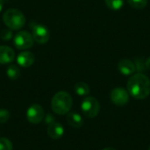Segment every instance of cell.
<instances>
[{"label":"cell","instance_id":"cell-1","mask_svg":"<svg viewBox=\"0 0 150 150\" xmlns=\"http://www.w3.org/2000/svg\"><path fill=\"white\" fill-rule=\"evenodd\" d=\"M127 91L135 99H144L150 94V80L143 73L132 75L127 81Z\"/></svg>","mask_w":150,"mask_h":150},{"label":"cell","instance_id":"cell-2","mask_svg":"<svg viewBox=\"0 0 150 150\" xmlns=\"http://www.w3.org/2000/svg\"><path fill=\"white\" fill-rule=\"evenodd\" d=\"M51 106L56 114H66L72 107V98L66 91H59L53 97Z\"/></svg>","mask_w":150,"mask_h":150},{"label":"cell","instance_id":"cell-3","mask_svg":"<svg viewBox=\"0 0 150 150\" xmlns=\"http://www.w3.org/2000/svg\"><path fill=\"white\" fill-rule=\"evenodd\" d=\"M3 20L11 30H19L25 24V17L23 12L17 9L7 10L3 16Z\"/></svg>","mask_w":150,"mask_h":150},{"label":"cell","instance_id":"cell-4","mask_svg":"<svg viewBox=\"0 0 150 150\" xmlns=\"http://www.w3.org/2000/svg\"><path fill=\"white\" fill-rule=\"evenodd\" d=\"M81 109L83 115L87 118H95L100 111V104L97 98L93 97H87L83 100Z\"/></svg>","mask_w":150,"mask_h":150},{"label":"cell","instance_id":"cell-5","mask_svg":"<svg viewBox=\"0 0 150 150\" xmlns=\"http://www.w3.org/2000/svg\"><path fill=\"white\" fill-rule=\"evenodd\" d=\"M34 42L33 37L31 33L25 31L18 33L14 37V45L18 49H28L33 47Z\"/></svg>","mask_w":150,"mask_h":150},{"label":"cell","instance_id":"cell-6","mask_svg":"<svg viewBox=\"0 0 150 150\" xmlns=\"http://www.w3.org/2000/svg\"><path fill=\"white\" fill-rule=\"evenodd\" d=\"M110 98L114 105L118 106H123L129 101V93L124 88L117 87L111 91Z\"/></svg>","mask_w":150,"mask_h":150},{"label":"cell","instance_id":"cell-7","mask_svg":"<svg viewBox=\"0 0 150 150\" xmlns=\"http://www.w3.org/2000/svg\"><path fill=\"white\" fill-rule=\"evenodd\" d=\"M33 40L39 44H45L50 38V33L48 29L43 25L36 24L33 26Z\"/></svg>","mask_w":150,"mask_h":150},{"label":"cell","instance_id":"cell-8","mask_svg":"<svg viewBox=\"0 0 150 150\" xmlns=\"http://www.w3.org/2000/svg\"><path fill=\"white\" fill-rule=\"evenodd\" d=\"M27 120L32 124H39L44 119L43 108L37 104L31 105L26 112Z\"/></svg>","mask_w":150,"mask_h":150},{"label":"cell","instance_id":"cell-9","mask_svg":"<svg viewBox=\"0 0 150 150\" xmlns=\"http://www.w3.org/2000/svg\"><path fill=\"white\" fill-rule=\"evenodd\" d=\"M119 71L124 76H132L136 70L134 62L129 59H123L118 63Z\"/></svg>","mask_w":150,"mask_h":150},{"label":"cell","instance_id":"cell-10","mask_svg":"<svg viewBox=\"0 0 150 150\" xmlns=\"http://www.w3.org/2000/svg\"><path fill=\"white\" fill-rule=\"evenodd\" d=\"M47 134L51 139L58 140L64 134V127L59 122H53L47 127Z\"/></svg>","mask_w":150,"mask_h":150},{"label":"cell","instance_id":"cell-11","mask_svg":"<svg viewBox=\"0 0 150 150\" xmlns=\"http://www.w3.org/2000/svg\"><path fill=\"white\" fill-rule=\"evenodd\" d=\"M15 58L14 50L7 46H0V64H7L13 62Z\"/></svg>","mask_w":150,"mask_h":150},{"label":"cell","instance_id":"cell-12","mask_svg":"<svg viewBox=\"0 0 150 150\" xmlns=\"http://www.w3.org/2000/svg\"><path fill=\"white\" fill-rule=\"evenodd\" d=\"M35 61V56L34 54L30 52V51H24V52H21L18 58H17V62L21 66V67H24V68H27V67H30L31 65L33 64Z\"/></svg>","mask_w":150,"mask_h":150},{"label":"cell","instance_id":"cell-13","mask_svg":"<svg viewBox=\"0 0 150 150\" xmlns=\"http://www.w3.org/2000/svg\"><path fill=\"white\" fill-rule=\"evenodd\" d=\"M67 121L69 126L74 128H79L83 126V120L80 114L76 112H69L67 116Z\"/></svg>","mask_w":150,"mask_h":150},{"label":"cell","instance_id":"cell-14","mask_svg":"<svg viewBox=\"0 0 150 150\" xmlns=\"http://www.w3.org/2000/svg\"><path fill=\"white\" fill-rule=\"evenodd\" d=\"M75 91L79 96H87L90 93V87L84 82H79L75 85Z\"/></svg>","mask_w":150,"mask_h":150},{"label":"cell","instance_id":"cell-15","mask_svg":"<svg viewBox=\"0 0 150 150\" xmlns=\"http://www.w3.org/2000/svg\"><path fill=\"white\" fill-rule=\"evenodd\" d=\"M6 74L8 76V77L11 80H16L20 76V70L18 69V67L17 65L14 64H11L6 70Z\"/></svg>","mask_w":150,"mask_h":150},{"label":"cell","instance_id":"cell-16","mask_svg":"<svg viewBox=\"0 0 150 150\" xmlns=\"http://www.w3.org/2000/svg\"><path fill=\"white\" fill-rule=\"evenodd\" d=\"M106 6L112 10V11H118L122 8L124 4V0H105Z\"/></svg>","mask_w":150,"mask_h":150},{"label":"cell","instance_id":"cell-17","mask_svg":"<svg viewBox=\"0 0 150 150\" xmlns=\"http://www.w3.org/2000/svg\"><path fill=\"white\" fill-rule=\"evenodd\" d=\"M128 4L134 9H144L148 4V0H127Z\"/></svg>","mask_w":150,"mask_h":150},{"label":"cell","instance_id":"cell-18","mask_svg":"<svg viewBox=\"0 0 150 150\" xmlns=\"http://www.w3.org/2000/svg\"><path fill=\"white\" fill-rule=\"evenodd\" d=\"M134 66H135V70L138 72V73H142L144 71H146L147 68H146V64H145V61L143 58L142 57H137L134 62Z\"/></svg>","mask_w":150,"mask_h":150},{"label":"cell","instance_id":"cell-19","mask_svg":"<svg viewBox=\"0 0 150 150\" xmlns=\"http://www.w3.org/2000/svg\"><path fill=\"white\" fill-rule=\"evenodd\" d=\"M0 150H12V143L6 138H0Z\"/></svg>","mask_w":150,"mask_h":150},{"label":"cell","instance_id":"cell-20","mask_svg":"<svg viewBox=\"0 0 150 150\" xmlns=\"http://www.w3.org/2000/svg\"><path fill=\"white\" fill-rule=\"evenodd\" d=\"M10 112L5 109H0V124H4L10 119Z\"/></svg>","mask_w":150,"mask_h":150},{"label":"cell","instance_id":"cell-21","mask_svg":"<svg viewBox=\"0 0 150 150\" xmlns=\"http://www.w3.org/2000/svg\"><path fill=\"white\" fill-rule=\"evenodd\" d=\"M0 36H1V38H2L4 40H9L11 38V36H12L11 30L10 28H7V29H4V30H2Z\"/></svg>","mask_w":150,"mask_h":150},{"label":"cell","instance_id":"cell-22","mask_svg":"<svg viewBox=\"0 0 150 150\" xmlns=\"http://www.w3.org/2000/svg\"><path fill=\"white\" fill-rule=\"evenodd\" d=\"M45 121H46V123H47V125H49V124H51V123L54 122V117H53V115H52V114H47V117H46Z\"/></svg>","mask_w":150,"mask_h":150},{"label":"cell","instance_id":"cell-23","mask_svg":"<svg viewBox=\"0 0 150 150\" xmlns=\"http://www.w3.org/2000/svg\"><path fill=\"white\" fill-rule=\"evenodd\" d=\"M145 64H146V68L147 69H149L150 70V56L145 61Z\"/></svg>","mask_w":150,"mask_h":150},{"label":"cell","instance_id":"cell-24","mask_svg":"<svg viewBox=\"0 0 150 150\" xmlns=\"http://www.w3.org/2000/svg\"><path fill=\"white\" fill-rule=\"evenodd\" d=\"M3 5H4V1L3 0H0V12L3 9Z\"/></svg>","mask_w":150,"mask_h":150},{"label":"cell","instance_id":"cell-25","mask_svg":"<svg viewBox=\"0 0 150 150\" xmlns=\"http://www.w3.org/2000/svg\"><path fill=\"white\" fill-rule=\"evenodd\" d=\"M102 150H116L115 149H113V148H105V149H104Z\"/></svg>","mask_w":150,"mask_h":150},{"label":"cell","instance_id":"cell-26","mask_svg":"<svg viewBox=\"0 0 150 150\" xmlns=\"http://www.w3.org/2000/svg\"><path fill=\"white\" fill-rule=\"evenodd\" d=\"M149 150H150V147H149Z\"/></svg>","mask_w":150,"mask_h":150},{"label":"cell","instance_id":"cell-27","mask_svg":"<svg viewBox=\"0 0 150 150\" xmlns=\"http://www.w3.org/2000/svg\"><path fill=\"white\" fill-rule=\"evenodd\" d=\"M3 1H5V0H3Z\"/></svg>","mask_w":150,"mask_h":150}]
</instances>
